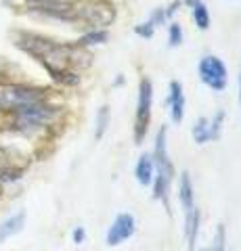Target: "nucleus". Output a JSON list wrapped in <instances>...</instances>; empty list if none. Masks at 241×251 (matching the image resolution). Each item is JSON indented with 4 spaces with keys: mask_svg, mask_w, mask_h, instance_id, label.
<instances>
[{
    "mask_svg": "<svg viewBox=\"0 0 241 251\" xmlns=\"http://www.w3.org/2000/svg\"><path fill=\"white\" fill-rule=\"evenodd\" d=\"M23 52H27L29 57L40 61L44 69L49 72L57 82L74 86L80 82V75L76 74V69H84L92 63V54L88 52L86 46L82 44H61L51 38L29 34V31H21L17 36V42Z\"/></svg>",
    "mask_w": 241,
    "mask_h": 251,
    "instance_id": "nucleus-1",
    "label": "nucleus"
},
{
    "mask_svg": "<svg viewBox=\"0 0 241 251\" xmlns=\"http://www.w3.org/2000/svg\"><path fill=\"white\" fill-rule=\"evenodd\" d=\"M168 130L161 126L155 136V149H153V163H155V176H153V197L160 199L170 211V186L174 180V166L168 155V143H166Z\"/></svg>",
    "mask_w": 241,
    "mask_h": 251,
    "instance_id": "nucleus-2",
    "label": "nucleus"
},
{
    "mask_svg": "<svg viewBox=\"0 0 241 251\" xmlns=\"http://www.w3.org/2000/svg\"><path fill=\"white\" fill-rule=\"evenodd\" d=\"M55 115H57V109L49 105L46 100L19 107L15 111H11L13 130L21 132V134H34V132L46 128V126L55 120Z\"/></svg>",
    "mask_w": 241,
    "mask_h": 251,
    "instance_id": "nucleus-3",
    "label": "nucleus"
},
{
    "mask_svg": "<svg viewBox=\"0 0 241 251\" xmlns=\"http://www.w3.org/2000/svg\"><path fill=\"white\" fill-rule=\"evenodd\" d=\"M49 99V90L36 88V86L15 84V82H0V111L11 113L19 107L40 103Z\"/></svg>",
    "mask_w": 241,
    "mask_h": 251,
    "instance_id": "nucleus-4",
    "label": "nucleus"
},
{
    "mask_svg": "<svg viewBox=\"0 0 241 251\" xmlns=\"http://www.w3.org/2000/svg\"><path fill=\"white\" fill-rule=\"evenodd\" d=\"M151 105H153V84L149 77H143L138 84V100L134 115V143L141 145L151 124Z\"/></svg>",
    "mask_w": 241,
    "mask_h": 251,
    "instance_id": "nucleus-5",
    "label": "nucleus"
},
{
    "mask_svg": "<svg viewBox=\"0 0 241 251\" xmlns=\"http://www.w3.org/2000/svg\"><path fill=\"white\" fill-rule=\"evenodd\" d=\"M78 19L86 21L88 25H92L95 29L107 27L115 19V9L107 0H92V2L78 6Z\"/></svg>",
    "mask_w": 241,
    "mask_h": 251,
    "instance_id": "nucleus-6",
    "label": "nucleus"
},
{
    "mask_svg": "<svg viewBox=\"0 0 241 251\" xmlns=\"http://www.w3.org/2000/svg\"><path fill=\"white\" fill-rule=\"evenodd\" d=\"M199 77L214 92H222L227 88V67L218 57L210 54L199 61Z\"/></svg>",
    "mask_w": 241,
    "mask_h": 251,
    "instance_id": "nucleus-7",
    "label": "nucleus"
},
{
    "mask_svg": "<svg viewBox=\"0 0 241 251\" xmlns=\"http://www.w3.org/2000/svg\"><path fill=\"white\" fill-rule=\"evenodd\" d=\"M27 4L46 17H55L61 21L78 19V4L74 0H27Z\"/></svg>",
    "mask_w": 241,
    "mask_h": 251,
    "instance_id": "nucleus-8",
    "label": "nucleus"
},
{
    "mask_svg": "<svg viewBox=\"0 0 241 251\" xmlns=\"http://www.w3.org/2000/svg\"><path fill=\"white\" fill-rule=\"evenodd\" d=\"M134 232H136V220H134V216L128 214V211H124V214L115 216L111 226L107 228L105 243L109 247H115V245H120V243L128 241Z\"/></svg>",
    "mask_w": 241,
    "mask_h": 251,
    "instance_id": "nucleus-9",
    "label": "nucleus"
},
{
    "mask_svg": "<svg viewBox=\"0 0 241 251\" xmlns=\"http://www.w3.org/2000/svg\"><path fill=\"white\" fill-rule=\"evenodd\" d=\"M168 103H170V115H172V122L174 124H181L183 117H185V94H183L181 82H176V80L170 82Z\"/></svg>",
    "mask_w": 241,
    "mask_h": 251,
    "instance_id": "nucleus-10",
    "label": "nucleus"
},
{
    "mask_svg": "<svg viewBox=\"0 0 241 251\" xmlns=\"http://www.w3.org/2000/svg\"><path fill=\"white\" fill-rule=\"evenodd\" d=\"M134 176H136V182L143 184V186H149L153 182V176H155V163H153V155L151 153H143L136 161V168H134Z\"/></svg>",
    "mask_w": 241,
    "mask_h": 251,
    "instance_id": "nucleus-11",
    "label": "nucleus"
},
{
    "mask_svg": "<svg viewBox=\"0 0 241 251\" xmlns=\"http://www.w3.org/2000/svg\"><path fill=\"white\" fill-rule=\"evenodd\" d=\"M23 224H26V211H17V214L2 220V222H0V245H2L6 239L19 234L23 230Z\"/></svg>",
    "mask_w": 241,
    "mask_h": 251,
    "instance_id": "nucleus-12",
    "label": "nucleus"
},
{
    "mask_svg": "<svg viewBox=\"0 0 241 251\" xmlns=\"http://www.w3.org/2000/svg\"><path fill=\"white\" fill-rule=\"evenodd\" d=\"M195 193H193V184H191V176L189 172H183L181 174V182H178V199H181V205L185 209V214H191L195 209Z\"/></svg>",
    "mask_w": 241,
    "mask_h": 251,
    "instance_id": "nucleus-13",
    "label": "nucleus"
},
{
    "mask_svg": "<svg viewBox=\"0 0 241 251\" xmlns=\"http://www.w3.org/2000/svg\"><path fill=\"white\" fill-rule=\"evenodd\" d=\"M199 209L195 207L191 214H185V237H187V245L189 251H195V241H197V232H199Z\"/></svg>",
    "mask_w": 241,
    "mask_h": 251,
    "instance_id": "nucleus-14",
    "label": "nucleus"
},
{
    "mask_svg": "<svg viewBox=\"0 0 241 251\" xmlns=\"http://www.w3.org/2000/svg\"><path fill=\"white\" fill-rule=\"evenodd\" d=\"M193 138H195L197 145L210 143V120L208 117H199V120L193 124Z\"/></svg>",
    "mask_w": 241,
    "mask_h": 251,
    "instance_id": "nucleus-15",
    "label": "nucleus"
},
{
    "mask_svg": "<svg viewBox=\"0 0 241 251\" xmlns=\"http://www.w3.org/2000/svg\"><path fill=\"white\" fill-rule=\"evenodd\" d=\"M191 9H193V21H195V25L199 29H208L210 27V13L206 9V4L199 0V2L193 4Z\"/></svg>",
    "mask_w": 241,
    "mask_h": 251,
    "instance_id": "nucleus-16",
    "label": "nucleus"
},
{
    "mask_svg": "<svg viewBox=\"0 0 241 251\" xmlns=\"http://www.w3.org/2000/svg\"><path fill=\"white\" fill-rule=\"evenodd\" d=\"M107 38H109V34H107L105 29H92V31H88L86 36H82L80 40H78V44H82V46H92V44H103V42H107Z\"/></svg>",
    "mask_w": 241,
    "mask_h": 251,
    "instance_id": "nucleus-17",
    "label": "nucleus"
},
{
    "mask_svg": "<svg viewBox=\"0 0 241 251\" xmlns=\"http://www.w3.org/2000/svg\"><path fill=\"white\" fill-rule=\"evenodd\" d=\"M107 126H109V107L103 105V107L99 109V113H97V132H95V138L97 140L103 138Z\"/></svg>",
    "mask_w": 241,
    "mask_h": 251,
    "instance_id": "nucleus-18",
    "label": "nucleus"
},
{
    "mask_svg": "<svg viewBox=\"0 0 241 251\" xmlns=\"http://www.w3.org/2000/svg\"><path fill=\"white\" fill-rule=\"evenodd\" d=\"M224 243H227V234H224V226L218 224V230H216V237L212 241V245H208L199 251H224Z\"/></svg>",
    "mask_w": 241,
    "mask_h": 251,
    "instance_id": "nucleus-19",
    "label": "nucleus"
},
{
    "mask_svg": "<svg viewBox=\"0 0 241 251\" xmlns=\"http://www.w3.org/2000/svg\"><path fill=\"white\" fill-rule=\"evenodd\" d=\"M222 122H224V111H218V113L214 115V120L210 122V140L220 138V132H222Z\"/></svg>",
    "mask_w": 241,
    "mask_h": 251,
    "instance_id": "nucleus-20",
    "label": "nucleus"
},
{
    "mask_svg": "<svg viewBox=\"0 0 241 251\" xmlns=\"http://www.w3.org/2000/svg\"><path fill=\"white\" fill-rule=\"evenodd\" d=\"M183 42V27L178 23H170V46H178Z\"/></svg>",
    "mask_w": 241,
    "mask_h": 251,
    "instance_id": "nucleus-21",
    "label": "nucleus"
},
{
    "mask_svg": "<svg viewBox=\"0 0 241 251\" xmlns=\"http://www.w3.org/2000/svg\"><path fill=\"white\" fill-rule=\"evenodd\" d=\"M153 29H155V25H153L151 21L141 23V25H136V27H134V31H136V34L141 36V38H151V36H153Z\"/></svg>",
    "mask_w": 241,
    "mask_h": 251,
    "instance_id": "nucleus-22",
    "label": "nucleus"
},
{
    "mask_svg": "<svg viewBox=\"0 0 241 251\" xmlns=\"http://www.w3.org/2000/svg\"><path fill=\"white\" fill-rule=\"evenodd\" d=\"M72 239L76 245H82L84 239H86V230H84V226H76L74 232H72Z\"/></svg>",
    "mask_w": 241,
    "mask_h": 251,
    "instance_id": "nucleus-23",
    "label": "nucleus"
},
{
    "mask_svg": "<svg viewBox=\"0 0 241 251\" xmlns=\"http://www.w3.org/2000/svg\"><path fill=\"white\" fill-rule=\"evenodd\" d=\"M164 19H166V13L161 11V9L153 11V15H151V23H153V25H160V23H164Z\"/></svg>",
    "mask_w": 241,
    "mask_h": 251,
    "instance_id": "nucleus-24",
    "label": "nucleus"
},
{
    "mask_svg": "<svg viewBox=\"0 0 241 251\" xmlns=\"http://www.w3.org/2000/svg\"><path fill=\"white\" fill-rule=\"evenodd\" d=\"M185 2H187V4H189V6H193V4H197V2H199V0H185Z\"/></svg>",
    "mask_w": 241,
    "mask_h": 251,
    "instance_id": "nucleus-25",
    "label": "nucleus"
},
{
    "mask_svg": "<svg viewBox=\"0 0 241 251\" xmlns=\"http://www.w3.org/2000/svg\"><path fill=\"white\" fill-rule=\"evenodd\" d=\"M2 193H4V184L0 182V199H2Z\"/></svg>",
    "mask_w": 241,
    "mask_h": 251,
    "instance_id": "nucleus-26",
    "label": "nucleus"
},
{
    "mask_svg": "<svg viewBox=\"0 0 241 251\" xmlns=\"http://www.w3.org/2000/svg\"><path fill=\"white\" fill-rule=\"evenodd\" d=\"M239 100H241V77H239Z\"/></svg>",
    "mask_w": 241,
    "mask_h": 251,
    "instance_id": "nucleus-27",
    "label": "nucleus"
}]
</instances>
